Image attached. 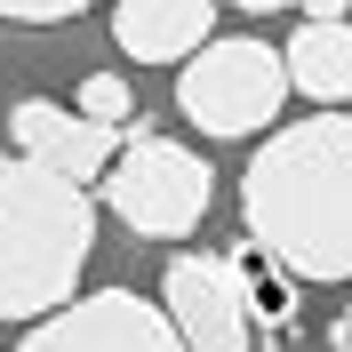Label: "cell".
Listing matches in <instances>:
<instances>
[{
  "mask_svg": "<svg viewBox=\"0 0 352 352\" xmlns=\"http://www.w3.org/2000/svg\"><path fill=\"white\" fill-rule=\"evenodd\" d=\"M248 241H264L296 280H352V112L288 120L241 176Z\"/></svg>",
  "mask_w": 352,
  "mask_h": 352,
  "instance_id": "cell-1",
  "label": "cell"
},
{
  "mask_svg": "<svg viewBox=\"0 0 352 352\" xmlns=\"http://www.w3.org/2000/svg\"><path fill=\"white\" fill-rule=\"evenodd\" d=\"M96 248V192L41 160H0V320H41L80 296Z\"/></svg>",
  "mask_w": 352,
  "mask_h": 352,
  "instance_id": "cell-2",
  "label": "cell"
},
{
  "mask_svg": "<svg viewBox=\"0 0 352 352\" xmlns=\"http://www.w3.org/2000/svg\"><path fill=\"white\" fill-rule=\"evenodd\" d=\"M96 192H104V208L129 224V232H144V241H184V232H200L208 200H217V168H208L192 144L153 136V129L129 120V144H120L112 168L96 176Z\"/></svg>",
  "mask_w": 352,
  "mask_h": 352,
  "instance_id": "cell-3",
  "label": "cell"
},
{
  "mask_svg": "<svg viewBox=\"0 0 352 352\" xmlns=\"http://www.w3.org/2000/svg\"><path fill=\"white\" fill-rule=\"evenodd\" d=\"M176 104L200 136H256L288 104V56L264 41H200L176 72Z\"/></svg>",
  "mask_w": 352,
  "mask_h": 352,
  "instance_id": "cell-4",
  "label": "cell"
},
{
  "mask_svg": "<svg viewBox=\"0 0 352 352\" xmlns=\"http://www.w3.org/2000/svg\"><path fill=\"white\" fill-rule=\"evenodd\" d=\"M16 352H192V344L176 336L168 305L136 296V288H88V296H65L56 312H41Z\"/></svg>",
  "mask_w": 352,
  "mask_h": 352,
  "instance_id": "cell-5",
  "label": "cell"
},
{
  "mask_svg": "<svg viewBox=\"0 0 352 352\" xmlns=\"http://www.w3.org/2000/svg\"><path fill=\"white\" fill-rule=\"evenodd\" d=\"M160 305H168L176 336L192 352H256V320L241 305V280L224 256H200V248H176L168 272H160Z\"/></svg>",
  "mask_w": 352,
  "mask_h": 352,
  "instance_id": "cell-6",
  "label": "cell"
},
{
  "mask_svg": "<svg viewBox=\"0 0 352 352\" xmlns=\"http://www.w3.org/2000/svg\"><path fill=\"white\" fill-rule=\"evenodd\" d=\"M129 129H104V120H88L80 104H56V96H24L8 104V144L24 160H41V168L72 176V184H96L112 168V144Z\"/></svg>",
  "mask_w": 352,
  "mask_h": 352,
  "instance_id": "cell-7",
  "label": "cell"
},
{
  "mask_svg": "<svg viewBox=\"0 0 352 352\" xmlns=\"http://www.w3.org/2000/svg\"><path fill=\"white\" fill-rule=\"evenodd\" d=\"M112 41L136 65H176L217 41V0H112Z\"/></svg>",
  "mask_w": 352,
  "mask_h": 352,
  "instance_id": "cell-8",
  "label": "cell"
},
{
  "mask_svg": "<svg viewBox=\"0 0 352 352\" xmlns=\"http://www.w3.org/2000/svg\"><path fill=\"white\" fill-rule=\"evenodd\" d=\"M280 56H288V88H305L312 104L352 96V16H305Z\"/></svg>",
  "mask_w": 352,
  "mask_h": 352,
  "instance_id": "cell-9",
  "label": "cell"
},
{
  "mask_svg": "<svg viewBox=\"0 0 352 352\" xmlns=\"http://www.w3.org/2000/svg\"><path fill=\"white\" fill-rule=\"evenodd\" d=\"M224 264H232V280H241V305H248V320H256V329H288V320H296V272H288L280 256H272V248L264 241H232L224 248Z\"/></svg>",
  "mask_w": 352,
  "mask_h": 352,
  "instance_id": "cell-10",
  "label": "cell"
},
{
  "mask_svg": "<svg viewBox=\"0 0 352 352\" xmlns=\"http://www.w3.org/2000/svg\"><path fill=\"white\" fill-rule=\"evenodd\" d=\"M72 104H80L88 120H104V129H129V120H136V88L120 80V72H88Z\"/></svg>",
  "mask_w": 352,
  "mask_h": 352,
  "instance_id": "cell-11",
  "label": "cell"
},
{
  "mask_svg": "<svg viewBox=\"0 0 352 352\" xmlns=\"http://www.w3.org/2000/svg\"><path fill=\"white\" fill-rule=\"evenodd\" d=\"M96 0H0V24H72Z\"/></svg>",
  "mask_w": 352,
  "mask_h": 352,
  "instance_id": "cell-12",
  "label": "cell"
},
{
  "mask_svg": "<svg viewBox=\"0 0 352 352\" xmlns=\"http://www.w3.org/2000/svg\"><path fill=\"white\" fill-rule=\"evenodd\" d=\"M329 352H352V305H344V312L329 320Z\"/></svg>",
  "mask_w": 352,
  "mask_h": 352,
  "instance_id": "cell-13",
  "label": "cell"
},
{
  "mask_svg": "<svg viewBox=\"0 0 352 352\" xmlns=\"http://www.w3.org/2000/svg\"><path fill=\"white\" fill-rule=\"evenodd\" d=\"M305 16H352V0H296Z\"/></svg>",
  "mask_w": 352,
  "mask_h": 352,
  "instance_id": "cell-14",
  "label": "cell"
},
{
  "mask_svg": "<svg viewBox=\"0 0 352 352\" xmlns=\"http://www.w3.org/2000/svg\"><path fill=\"white\" fill-rule=\"evenodd\" d=\"M217 8H256L264 16V8H288V0H217Z\"/></svg>",
  "mask_w": 352,
  "mask_h": 352,
  "instance_id": "cell-15",
  "label": "cell"
}]
</instances>
